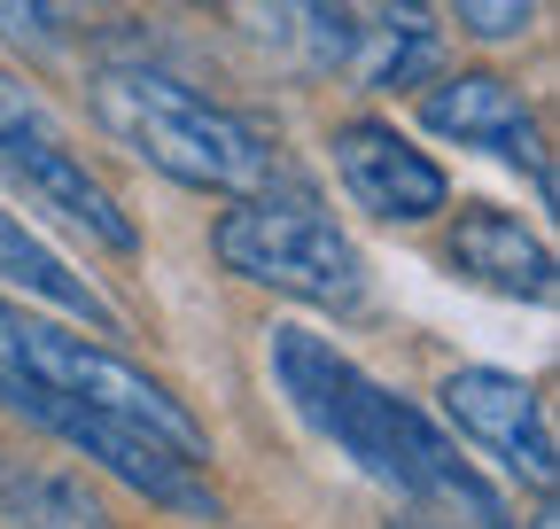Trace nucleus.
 <instances>
[{
	"mask_svg": "<svg viewBox=\"0 0 560 529\" xmlns=\"http://www.w3.org/2000/svg\"><path fill=\"white\" fill-rule=\"evenodd\" d=\"M86 109L117 149H132L149 172L195 195H257L280 179L272 141L226 102L195 94L179 71L149 55H102L86 71Z\"/></svg>",
	"mask_w": 560,
	"mask_h": 529,
	"instance_id": "f03ea898",
	"label": "nucleus"
},
{
	"mask_svg": "<svg viewBox=\"0 0 560 529\" xmlns=\"http://www.w3.org/2000/svg\"><path fill=\"white\" fill-rule=\"evenodd\" d=\"M0 514L16 529H109V506L86 491V475L32 468V459L0 451Z\"/></svg>",
	"mask_w": 560,
	"mask_h": 529,
	"instance_id": "ddd939ff",
	"label": "nucleus"
},
{
	"mask_svg": "<svg viewBox=\"0 0 560 529\" xmlns=\"http://www.w3.org/2000/svg\"><path fill=\"white\" fill-rule=\"evenodd\" d=\"M444 421L482 444L490 459H499L506 475H522L529 491H552L560 483V444H552V413L545 397L522 381V374H499V366H459L444 374Z\"/></svg>",
	"mask_w": 560,
	"mask_h": 529,
	"instance_id": "0eeeda50",
	"label": "nucleus"
},
{
	"mask_svg": "<svg viewBox=\"0 0 560 529\" xmlns=\"http://www.w3.org/2000/svg\"><path fill=\"white\" fill-rule=\"evenodd\" d=\"M0 187L24 195V211L86 234L94 249L132 257L140 234L125 219V203L94 179V164L70 149V132L55 125V109L39 102V86H24L16 71H0Z\"/></svg>",
	"mask_w": 560,
	"mask_h": 529,
	"instance_id": "39448f33",
	"label": "nucleus"
},
{
	"mask_svg": "<svg viewBox=\"0 0 560 529\" xmlns=\"http://www.w3.org/2000/svg\"><path fill=\"white\" fill-rule=\"evenodd\" d=\"M0 405H9L16 421H32L39 436L86 451L102 475H117L125 491H140L149 506H164V514H179V521H219V491L202 483V468H195V459H179L172 444H156L149 428H132V421H117V413H94V405H70V397L24 381V374H9V366H0Z\"/></svg>",
	"mask_w": 560,
	"mask_h": 529,
	"instance_id": "423d86ee",
	"label": "nucleus"
},
{
	"mask_svg": "<svg viewBox=\"0 0 560 529\" xmlns=\"http://www.w3.org/2000/svg\"><path fill=\"white\" fill-rule=\"evenodd\" d=\"M0 289H9V296H32V304H55V311H70V319L102 327V336H125V311H117L62 249H47L9 203H0Z\"/></svg>",
	"mask_w": 560,
	"mask_h": 529,
	"instance_id": "9b49d317",
	"label": "nucleus"
},
{
	"mask_svg": "<svg viewBox=\"0 0 560 529\" xmlns=\"http://www.w3.org/2000/svg\"><path fill=\"white\" fill-rule=\"evenodd\" d=\"M257 39L296 71H342L359 24L342 0H257Z\"/></svg>",
	"mask_w": 560,
	"mask_h": 529,
	"instance_id": "4468645a",
	"label": "nucleus"
},
{
	"mask_svg": "<svg viewBox=\"0 0 560 529\" xmlns=\"http://www.w3.org/2000/svg\"><path fill=\"white\" fill-rule=\"evenodd\" d=\"M420 125H429L436 141L506 156L514 172L537 179V195H552V164L537 149V109L522 102V86L506 71H452L436 86H420Z\"/></svg>",
	"mask_w": 560,
	"mask_h": 529,
	"instance_id": "1a4fd4ad",
	"label": "nucleus"
},
{
	"mask_svg": "<svg viewBox=\"0 0 560 529\" xmlns=\"http://www.w3.org/2000/svg\"><path fill=\"white\" fill-rule=\"evenodd\" d=\"M452 16H459V32L482 39V47H514V39H529V24H537V0H452Z\"/></svg>",
	"mask_w": 560,
	"mask_h": 529,
	"instance_id": "dca6fc26",
	"label": "nucleus"
},
{
	"mask_svg": "<svg viewBox=\"0 0 560 529\" xmlns=\"http://www.w3.org/2000/svg\"><path fill=\"white\" fill-rule=\"evenodd\" d=\"M389 529H459V521H444V514H429V506H412V514L389 521Z\"/></svg>",
	"mask_w": 560,
	"mask_h": 529,
	"instance_id": "f3484780",
	"label": "nucleus"
},
{
	"mask_svg": "<svg viewBox=\"0 0 560 529\" xmlns=\"http://www.w3.org/2000/svg\"><path fill=\"white\" fill-rule=\"evenodd\" d=\"M86 32H94L86 0H0V39L24 47L32 62H62Z\"/></svg>",
	"mask_w": 560,
	"mask_h": 529,
	"instance_id": "2eb2a0df",
	"label": "nucleus"
},
{
	"mask_svg": "<svg viewBox=\"0 0 560 529\" xmlns=\"http://www.w3.org/2000/svg\"><path fill=\"white\" fill-rule=\"evenodd\" d=\"M560 514H552V491H537V514H529V529H552Z\"/></svg>",
	"mask_w": 560,
	"mask_h": 529,
	"instance_id": "a211bd4d",
	"label": "nucleus"
},
{
	"mask_svg": "<svg viewBox=\"0 0 560 529\" xmlns=\"http://www.w3.org/2000/svg\"><path fill=\"white\" fill-rule=\"evenodd\" d=\"M265 366H272V389L289 397V413L327 451H342L366 483L397 491L405 506H429L459 529H514V506L467 468L459 444L420 413L412 397L382 389L359 358H342L319 327L280 319L265 336Z\"/></svg>",
	"mask_w": 560,
	"mask_h": 529,
	"instance_id": "f257e3e1",
	"label": "nucleus"
},
{
	"mask_svg": "<svg viewBox=\"0 0 560 529\" xmlns=\"http://www.w3.org/2000/svg\"><path fill=\"white\" fill-rule=\"evenodd\" d=\"M0 366L70 397V405H94V413H117L132 428H149L156 444H172L179 459H195V468H210V436L202 421L179 405V397L149 374V366H132L125 351L94 343V336H70V327L24 311V296H0Z\"/></svg>",
	"mask_w": 560,
	"mask_h": 529,
	"instance_id": "7ed1b4c3",
	"label": "nucleus"
},
{
	"mask_svg": "<svg viewBox=\"0 0 560 529\" xmlns=\"http://www.w3.org/2000/svg\"><path fill=\"white\" fill-rule=\"evenodd\" d=\"M452 273H467L490 296H514V304H552V249L537 226H522L499 203H475L452 226Z\"/></svg>",
	"mask_w": 560,
	"mask_h": 529,
	"instance_id": "9d476101",
	"label": "nucleus"
},
{
	"mask_svg": "<svg viewBox=\"0 0 560 529\" xmlns=\"http://www.w3.org/2000/svg\"><path fill=\"white\" fill-rule=\"evenodd\" d=\"M359 86L389 94V86H420L436 71V24L412 9V0H382L374 24H359V39H350V62H342Z\"/></svg>",
	"mask_w": 560,
	"mask_h": 529,
	"instance_id": "f8f14e48",
	"label": "nucleus"
},
{
	"mask_svg": "<svg viewBox=\"0 0 560 529\" xmlns=\"http://www.w3.org/2000/svg\"><path fill=\"white\" fill-rule=\"evenodd\" d=\"M335 179L342 195L382 226H429L436 211H452V179L429 149H412L389 117H342L335 125Z\"/></svg>",
	"mask_w": 560,
	"mask_h": 529,
	"instance_id": "6e6552de",
	"label": "nucleus"
},
{
	"mask_svg": "<svg viewBox=\"0 0 560 529\" xmlns=\"http://www.w3.org/2000/svg\"><path fill=\"white\" fill-rule=\"evenodd\" d=\"M210 257L234 281H257L272 296H296L319 311H359L366 304V257L312 195H226L219 226H210Z\"/></svg>",
	"mask_w": 560,
	"mask_h": 529,
	"instance_id": "20e7f679",
	"label": "nucleus"
}]
</instances>
